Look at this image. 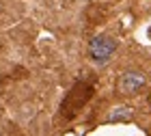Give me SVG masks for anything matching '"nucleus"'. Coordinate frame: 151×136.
Returning <instances> with one entry per match:
<instances>
[{"mask_svg": "<svg viewBox=\"0 0 151 136\" xmlns=\"http://www.w3.org/2000/svg\"><path fill=\"white\" fill-rule=\"evenodd\" d=\"M114 50H116V39L108 37V35H97L88 43V54H91V58L99 65H106L108 60L112 58Z\"/></svg>", "mask_w": 151, "mask_h": 136, "instance_id": "obj_1", "label": "nucleus"}, {"mask_svg": "<svg viewBox=\"0 0 151 136\" xmlns=\"http://www.w3.org/2000/svg\"><path fill=\"white\" fill-rule=\"evenodd\" d=\"M145 86V73L140 71H125L119 78V89L123 93H136Z\"/></svg>", "mask_w": 151, "mask_h": 136, "instance_id": "obj_2", "label": "nucleus"}, {"mask_svg": "<svg viewBox=\"0 0 151 136\" xmlns=\"http://www.w3.org/2000/svg\"><path fill=\"white\" fill-rule=\"evenodd\" d=\"M132 119V108L129 106H119L108 114V121H127Z\"/></svg>", "mask_w": 151, "mask_h": 136, "instance_id": "obj_3", "label": "nucleus"}]
</instances>
